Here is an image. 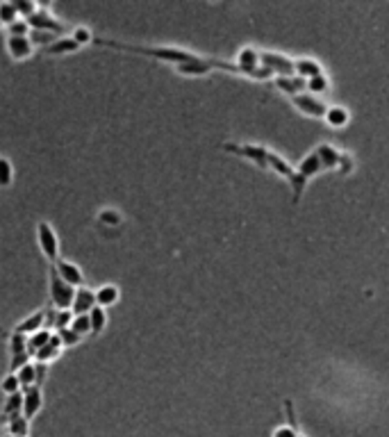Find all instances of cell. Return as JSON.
<instances>
[{
  "mask_svg": "<svg viewBox=\"0 0 389 437\" xmlns=\"http://www.w3.org/2000/svg\"><path fill=\"white\" fill-rule=\"evenodd\" d=\"M221 149H223L226 153H233V155L241 157V160L253 162L258 169H262V171H271V174H276L278 178H285L287 182L294 180L296 166L289 164L283 155L273 153L271 149H266V146H262V144H235V141H226Z\"/></svg>",
  "mask_w": 389,
  "mask_h": 437,
  "instance_id": "6da1fadb",
  "label": "cell"
},
{
  "mask_svg": "<svg viewBox=\"0 0 389 437\" xmlns=\"http://www.w3.org/2000/svg\"><path fill=\"white\" fill-rule=\"evenodd\" d=\"M94 44H98L103 48H112V51L153 57V59H157V62L171 64L173 69L198 57V53H191V51H185V48H176V46H137V44H121V41H112V39H103V36L94 39Z\"/></svg>",
  "mask_w": 389,
  "mask_h": 437,
  "instance_id": "7a4b0ae2",
  "label": "cell"
},
{
  "mask_svg": "<svg viewBox=\"0 0 389 437\" xmlns=\"http://www.w3.org/2000/svg\"><path fill=\"white\" fill-rule=\"evenodd\" d=\"M325 171V166H323V160H321V155L319 151L314 149L310 151L303 160L298 162L296 166V171H294V180L289 182V187H291V201H294V205L300 203V196H303V191H305L308 187V182L312 178H317L319 174Z\"/></svg>",
  "mask_w": 389,
  "mask_h": 437,
  "instance_id": "3957f363",
  "label": "cell"
},
{
  "mask_svg": "<svg viewBox=\"0 0 389 437\" xmlns=\"http://www.w3.org/2000/svg\"><path fill=\"white\" fill-rule=\"evenodd\" d=\"M73 296H76V287H71L66 281L59 278V273L53 269H48V298H51L53 310H71Z\"/></svg>",
  "mask_w": 389,
  "mask_h": 437,
  "instance_id": "277c9868",
  "label": "cell"
},
{
  "mask_svg": "<svg viewBox=\"0 0 389 437\" xmlns=\"http://www.w3.org/2000/svg\"><path fill=\"white\" fill-rule=\"evenodd\" d=\"M34 235H36V246H39L41 255L53 266L59 258H62V255H59V237H57L55 226L51 221H46V218H41V221H36Z\"/></svg>",
  "mask_w": 389,
  "mask_h": 437,
  "instance_id": "5b68a950",
  "label": "cell"
},
{
  "mask_svg": "<svg viewBox=\"0 0 389 437\" xmlns=\"http://www.w3.org/2000/svg\"><path fill=\"white\" fill-rule=\"evenodd\" d=\"M317 151H319L321 160H323L325 171H337V174H342V176H348L355 169L353 157H350L348 153H344V151L335 149L333 144H319Z\"/></svg>",
  "mask_w": 389,
  "mask_h": 437,
  "instance_id": "8992f818",
  "label": "cell"
},
{
  "mask_svg": "<svg viewBox=\"0 0 389 437\" xmlns=\"http://www.w3.org/2000/svg\"><path fill=\"white\" fill-rule=\"evenodd\" d=\"M28 26L30 30H41V32H53L57 36H66L69 32V26L62 23L59 19H55L51 11H46V7H39L34 11V14L28 19Z\"/></svg>",
  "mask_w": 389,
  "mask_h": 437,
  "instance_id": "52a82bcc",
  "label": "cell"
},
{
  "mask_svg": "<svg viewBox=\"0 0 389 437\" xmlns=\"http://www.w3.org/2000/svg\"><path fill=\"white\" fill-rule=\"evenodd\" d=\"M291 103H294L303 114H308V116H314V119H325V112H328V105L319 99V96H314V94H308V91H303L298 96H294L291 99Z\"/></svg>",
  "mask_w": 389,
  "mask_h": 437,
  "instance_id": "ba28073f",
  "label": "cell"
},
{
  "mask_svg": "<svg viewBox=\"0 0 389 437\" xmlns=\"http://www.w3.org/2000/svg\"><path fill=\"white\" fill-rule=\"evenodd\" d=\"M5 51L7 55L14 59V62H26L34 55L36 48L32 46V41L28 36H7L5 39Z\"/></svg>",
  "mask_w": 389,
  "mask_h": 437,
  "instance_id": "9c48e42d",
  "label": "cell"
},
{
  "mask_svg": "<svg viewBox=\"0 0 389 437\" xmlns=\"http://www.w3.org/2000/svg\"><path fill=\"white\" fill-rule=\"evenodd\" d=\"M21 392H23V417L32 421L44 408V390L41 385H32Z\"/></svg>",
  "mask_w": 389,
  "mask_h": 437,
  "instance_id": "30bf717a",
  "label": "cell"
},
{
  "mask_svg": "<svg viewBox=\"0 0 389 437\" xmlns=\"http://www.w3.org/2000/svg\"><path fill=\"white\" fill-rule=\"evenodd\" d=\"M53 269L59 273V278H62V281H66L71 287H82L84 285V273H82V269L80 266L76 264V262H71V260H64V258H59L55 264H53Z\"/></svg>",
  "mask_w": 389,
  "mask_h": 437,
  "instance_id": "8fae6325",
  "label": "cell"
},
{
  "mask_svg": "<svg viewBox=\"0 0 389 437\" xmlns=\"http://www.w3.org/2000/svg\"><path fill=\"white\" fill-rule=\"evenodd\" d=\"M96 308V294L94 289L82 285L76 289V296H73V306H71V314L73 317H80V314H89Z\"/></svg>",
  "mask_w": 389,
  "mask_h": 437,
  "instance_id": "7c38bea8",
  "label": "cell"
},
{
  "mask_svg": "<svg viewBox=\"0 0 389 437\" xmlns=\"http://www.w3.org/2000/svg\"><path fill=\"white\" fill-rule=\"evenodd\" d=\"M62 353H64V346H62V342H59V337L53 333L51 342H48L44 348H39V351H36V353L32 356V362L48 367V364H53L55 360H59V356H62Z\"/></svg>",
  "mask_w": 389,
  "mask_h": 437,
  "instance_id": "4fadbf2b",
  "label": "cell"
},
{
  "mask_svg": "<svg viewBox=\"0 0 389 437\" xmlns=\"http://www.w3.org/2000/svg\"><path fill=\"white\" fill-rule=\"evenodd\" d=\"M94 294H96V306L103 308V310L114 308L116 303L121 301V289L114 283H103L101 287L94 289Z\"/></svg>",
  "mask_w": 389,
  "mask_h": 437,
  "instance_id": "5bb4252c",
  "label": "cell"
},
{
  "mask_svg": "<svg viewBox=\"0 0 389 437\" xmlns=\"http://www.w3.org/2000/svg\"><path fill=\"white\" fill-rule=\"evenodd\" d=\"M41 328H46V308H41V310H36V312L28 314L26 319H21V321L14 326V333L30 337L32 333L41 331Z\"/></svg>",
  "mask_w": 389,
  "mask_h": 437,
  "instance_id": "9a60e30c",
  "label": "cell"
},
{
  "mask_svg": "<svg viewBox=\"0 0 389 437\" xmlns=\"http://www.w3.org/2000/svg\"><path fill=\"white\" fill-rule=\"evenodd\" d=\"M76 51H80V46L73 41L71 36H59V39H55V44L44 48L41 53L48 57H64V55H73Z\"/></svg>",
  "mask_w": 389,
  "mask_h": 437,
  "instance_id": "2e32d148",
  "label": "cell"
},
{
  "mask_svg": "<svg viewBox=\"0 0 389 437\" xmlns=\"http://www.w3.org/2000/svg\"><path fill=\"white\" fill-rule=\"evenodd\" d=\"M5 433L3 435H16V437H30V419L23 415H14L3 421Z\"/></svg>",
  "mask_w": 389,
  "mask_h": 437,
  "instance_id": "e0dca14e",
  "label": "cell"
},
{
  "mask_svg": "<svg viewBox=\"0 0 389 437\" xmlns=\"http://www.w3.org/2000/svg\"><path fill=\"white\" fill-rule=\"evenodd\" d=\"M276 87L285 91L289 99H294V96L305 91V80L298 78V76H291V78H276Z\"/></svg>",
  "mask_w": 389,
  "mask_h": 437,
  "instance_id": "ac0fdd59",
  "label": "cell"
},
{
  "mask_svg": "<svg viewBox=\"0 0 389 437\" xmlns=\"http://www.w3.org/2000/svg\"><path fill=\"white\" fill-rule=\"evenodd\" d=\"M14 415H23V392L5 396L3 410H0V423H3L5 419H9V417H14Z\"/></svg>",
  "mask_w": 389,
  "mask_h": 437,
  "instance_id": "d6986e66",
  "label": "cell"
},
{
  "mask_svg": "<svg viewBox=\"0 0 389 437\" xmlns=\"http://www.w3.org/2000/svg\"><path fill=\"white\" fill-rule=\"evenodd\" d=\"M294 66H296V76L303 80H312V78L323 76L321 66L314 62V59H294Z\"/></svg>",
  "mask_w": 389,
  "mask_h": 437,
  "instance_id": "ffe728a7",
  "label": "cell"
},
{
  "mask_svg": "<svg viewBox=\"0 0 389 437\" xmlns=\"http://www.w3.org/2000/svg\"><path fill=\"white\" fill-rule=\"evenodd\" d=\"M7 351H9V358L26 356V353H28V337L11 331L9 337H7ZM28 356H30V353H28Z\"/></svg>",
  "mask_w": 389,
  "mask_h": 437,
  "instance_id": "44dd1931",
  "label": "cell"
},
{
  "mask_svg": "<svg viewBox=\"0 0 389 437\" xmlns=\"http://www.w3.org/2000/svg\"><path fill=\"white\" fill-rule=\"evenodd\" d=\"M51 337H53V331H48V328H41V331H36L28 337V353L30 358L36 353L39 348H44L48 342H51Z\"/></svg>",
  "mask_w": 389,
  "mask_h": 437,
  "instance_id": "7402d4cb",
  "label": "cell"
},
{
  "mask_svg": "<svg viewBox=\"0 0 389 437\" xmlns=\"http://www.w3.org/2000/svg\"><path fill=\"white\" fill-rule=\"evenodd\" d=\"M89 321H91V335H101L107 323H109V317H107V310L96 306L91 312H89Z\"/></svg>",
  "mask_w": 389,
  "mask_h": 437,
  "instance_id": "603a6c76",
  "label": "cell"
},
{
  "mask_svg": "<svg viewBox=\"0 0 389 437\" xmlns=\"http://www.w3.org/2000/svg\"><path fill=\"white\" fill-rule=\"evenodd\" d=\"M325 124L328 126H333V128H342L348 124V112L344 107H328V112H325Z\"/></svg>",
  "mask_w": 389,
  "mask_h": 437,
  "instance_id": "cb8c5ba5",
  "label": "cell"
},
{
  "mask_svg": "<svg viewBox=\"0 0 389 437\" xmlns=\"http://www.w3.org/2000/svg\"><path fill=\"white\" fill-rule=\"evenodd\" d=\"M11 182H14V164L9 157L0 155V189L11 187Z\"/></svg>",
  "mask_w": 389,
  "mask_h": 437,
  "instance_id": "d4e9b609",
  "label": "cell"
},
{
  "mask_svg": "<svg viewBox=\"0 0 389 437\" xmlns=\"http://www.w3.org/2000/svg\"><path fill=\"white\" fill-rule=\"evenodd\" d=\"M28 39L32 41V46L34 48H48L51 44H55V39H59L57 34H53V32H41V30H30V34H28Z\"/></svg>",
  "mask_w": 389,
  "mask_h": 437,
  "instance_id": "484cf974",
  "label": "cell"
},
{
  "mask_svg": "<svg viewBox=\"0 0 389 437\" xmlns=\"http://www.w3.org/2000/svg\"><path fill=\"white\" fill-rule=\"evenodd\" d=\"M55 335L59 337V342H62L64 348L80 346V344L84 342V337H80L76 331H71V328H62V331H55Z\"/></svg>",
  "mask_w": 389,
  "mask_h": 437,
  "instance_id": "4316f807",
  "label": "cell"
},
{
  "mask_svg": "<svg viewBox=\"0 0 389 437\" xmlns=\"http://www.w3.org/2000/svg\"><path fill=\"white\" fill-rule=\"evenodd\" d=\"M0 392L5 396H11V394H19L21 392V383H19V376L16 373H5L3 381H0Z\"/></svg>",
  "mask_w": 389,
  "mask_h": 437,
  "instance_id": "83f0119b",
  "label": "cell"
},
{
  "mask_svg": "<svg viewBox=\"0 0 389 437\" xmlns=\"http://www.w3.org/2000/svg\"><path fill=\"white\" fill-rule=\"evenodd\" d=\"M71 331H76L80 337H89L91 335V321H89V314H80V317H73L71 321Z\"/></svg>",
  "mask_w": 389,
  "mask_h": 437,
  "instance_id": "f1b7e54d",
  "label": "cell"
},
{
  "mask_svg": "<svg viewBox=\"0 0 389 437\" xmlns=\"http://www.w3.org/2000/svg\"><path fill=\"white\" fill-rule=\"evenodd\" d=\"M69 36H71V39L76 41L80 48H82V46H89V44L94 41V34H91V30H89V28H84V26H76V28L71 30V34H69Z\"/></svg>",
  "mask_w": 389,
  "mask_h": 437,
  "instance_id": "f546056e",
  "label": "cell"
},
{
  "mask_svg": "<svg viewBox=\"0 0 389 437\" xmlns=\"http://www.w3.org/2000/svg\"><path fill=\"white\" fill-rule=\"evenodd\" d=\"M14 21H19V14H16V7L14 3H0V26H11Z\"/></svg>",
  "mask_w": 389,
  "mask_h": 437,
  "instance_id": "4dcf8cb0",
  "label": "cell"
},
{
  "mask_svg": "<svg viewBox=\"0 0 389 437\" xmlns=\"http://www.w3.org/2000/svg\"><path fill=\"white\" fill-rule=\"evenodd\" d=\"M5 32H7V36H28L30 34V26H28L26 19H19V21L11 23V26H7Z\"/></svg>",
  "mask_w": 389,
  "mask_h": 437,
  "instance_id": "1f68e13d",
  "label": "cell"
},
{
  "mask_svg": "<svg viewBox=\"0 0 389 437\" xmlns=\"http://www.w3.org/2000/svg\"><path fill=\"white\" fill-rule=\"evenodd\" d=\"M330 89V82H328L325 73L319 78H312V80H305V91L312 94V91H328Z\"/></svg>",
  "mask_w": 389,
  "mask_h": 437,
  "instance_id": "d6a6232c",
  "label": "cell"
},
{
  "mask_svg": "<svg viewBox=\"0 0 389 437\" xmlns=\"http://www.w3.org/2000/svg\"><path fill=\"white\" fill-rule=\"evenodd\" d=\"M98 221L105 223V226H118L121 223V214L116 210H103L98 214Z\"/></svg>",
  "mask_w": 389,
  "mask_h": 437,
  "instance_id": "836d02e7",
  "label": "cell"
},
{
  "mask_svg": "<svg viewBox=\"0 0 389 437\" xmlns=\"http://www.w3.org/2000/svg\"><path fill=\"white\" fill-rule=\"evenodd\" d=\"M300 433L296 428H291V426H281V428H276L271 437H298Z\"/></svg>",
  "mask_w": 389,
  "mask_h": 437,
  "instance_id": "e575fe53",
  "label": "cell"
},
{
  "mask_svg": "<svg viewBox=\"0 0 389 437\" xmlns=\"http://www.w3.org/2000/svg\"><path fill=\"white\" fill-rule=\"evenodd\" d=\"M3 437H16V435H3Z\"/></svg>",
  "mask_w": 389,
  "mask_h": 437,
  "instance_id": "d590c367",
  "label": "cell"
},
{
  "mask_svg": "<svg viewBox=\"0 0 389 437\" xmlns=\"http://www.w3.org/2000/svg\"><path fill=\"white\" fill-rule=\"evenodd\" d=\"M0 28H3V26H0Z\"/></svg>",
  "mask_w": 389,
  "mask_h": 437,
  "instance_id": "8d00e7d4",
  "label": "cell"
}]
</instances>
